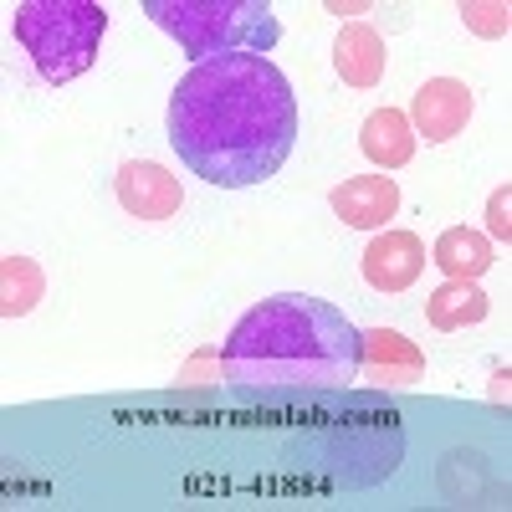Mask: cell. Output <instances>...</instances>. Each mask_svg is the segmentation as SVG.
Masks as SVG:
<instances>
[{"instance_id": "obj_8", "label": "cell", "mask_w": 512, "mask_h": 512, "mask_svg": "<svg viewBox=\"0 0 512 512\" xmlns=\"http://www.w3.org/2000/svg\"><path fill=\"white\" fill-rule=\"evenodd\" d=\"M425 262H431V251L420 246L415 231H379L364 251V282L374 292H405L420 282Z\"/></svg>"}, {"instance_id": "obj_16", "label": "cell", "mask_w": 512, "mask_h": 512, "mask_svg": "<svg viewBox=\"0 0 512 512\" xmlns=\"http://www.w3.org/2000/svg\"><path fill=\"white\" fill-rule=\"evenodd\" d=\"M507 205H512V190L502 185V190L492 195V205H487V226H492V236H502V246L512 241V221H507Z\"/></svg>"}, {"instance_id": "obj_9", "label": "cell", "mask_w": 512, "mask_h": 512, "mask_svg": "<svg viewBox=\"0 0 512 512\" xmlns=\"http://www.w3.org/2000/svg\"><path fill=\"white\" fill-rule=\"evenodd\" d=\"M333 210L344 216V226L354 231H379L395 221L400 210V185L390 175H359V180H344L333 190Z\"/></svg>"}, {"instance_id": "obj_12", "label": "cell", "mask_w": 512, "mask_h": 512, "mask_svg": "<svg viewBox=\"0 0 512 512\" xmlns=\"http://www.w3.org/2000/svg\"><path fill=\"white\" fill-rule=\"evenodd\" d=\"M431 262L451 277V282H477L482 272H492V241L482 231H466V226H451L441 231V241L431 246Z\"/></svg>"}, {"instance_id": "obj_1", "label": "cell", "mask_w": 512, "mask_h": 512, "mask_svg": "<svg viewBox=\"0 0 512 512\" xmlns=\"http://www.w3.org/2000/svg\"><path fill=\"white\" fill-rule=\"evenodd\" d=\"M169 144L221 190L272 180L297 144V93L262 52L195 62L169 98Z\"/></svg>"}, {"instance_id": "obj_15", "label": "cell", "mask_w": 512, "mask_h": 512, "mask_svg": "<svg viewBox=\"0 0 512 512\" xmlns=\"http://www.w3.org/2000/svg\"><path fill=\"white\" fill-rule=\"evenodd\" d=\"M461 21L472 26L477 36H502L507 31V6H492V0H472V6H461Z\"/></svg>"}, {"instance_id": "obj_14", "label": "cell", "mask_w": 512, "mask_h": 512, "mask_svg": "<svg viewBox=\"0 0 512 512\" xmlns=\"http://www.w3.org/2000/svg\"><path fill=\"white\" fill-rule=\"evenodd\" d=\"M41 292H47V277H41V267L31 262V256H6L0 262V313L6 318H26L36 303H41Z\"/></svg>"}, {"instance_id": "obj_6", "label": "cell", "mask_w": 512, "mask_h": 512, "mask_svg": "<svg viewBox=\"0 0 512 512\" xmlns=\"http://www.w3.org/2000/svg\"><path fill=\"white\" fill-rule=\"evenodd\" d=\"M359 369H364L369 384H379V390H410V384L425 379L420 349L410 344L405 333H395V328L359 333Z\"/></svg>"}, {"instance_id": "obj_3", "label": "cell", "mask_w": 512, "mask_h": 512, "mask_svg": "<svg viewBox=\"0 0 512 512\" xmlns=\"http://www.w3.org/2000/svg\"><path fill=\"white\" fill-rule=\"evenodd\" d=\"M144 16L164 26L195 62L267 52L282 36L272 6H262V0H144Z\"/></svg>"}, {"instance_id": "obj_4", "label": "cell", "mask_w": 512, "mask_h": 512, "mask_svg": "<svg viewBox=\"0 0 512 512\" xmlns=\"http://www.w3.org/2000/svg\"><path fill=\"white\" fill-rule=\"evenodd\" d=\"M103 31L108 11L98 0H26V6H16V41L52 88L82 77L98 62Z\"/></svg>"}, {"instance_id": "obj_11", "label": "cell", "mask_w": 512, "mask_h": 512, "mask_svg": "<svg viewBox=\"0 0 512 512\" xmlns=\"http://www.w3.org/2000/svg\"><path fill=\"white\" fill-rule=\"evenodd\" d=\"M359 149H364V159L379 164V169H400V164H410V154H415V128H410V118H405L400 108H379V113L364 118Z\"/></svg>"}, {"instance_id": "obj_5", "label": "cell", "mask_w": 512, "mask_h": 512, "mask_svg": "<svg viewBox=\"0 0 512 512\" xmlns=\"http://www.w3.org/2000/svg\"><path fill=\"white\" fill-rule=\"evenodd\" d=\"M113 195L128 216H139V221H169L185 205L180 180L169 175L164 164H149V159H128L113 175Z\"/></svg>"}, {"instance_id": "obj_7", "label": "cell", "mask_w": 512, "mask_h": 512, "mask_svg": "<svg viewBox=\"0 0 512 512\" xmlns=\"http://www.w3.org/2000/svg\"><path fill=\"white\" fill-rule=\"evenodd\" d=\"M466 118H472V88L461 77H431L410 103V128L431 144L456 139L466 128Z\"/></svg>"}, {"instance_id": "obj_2", "label": "cell", "mask_w": 512, "mask_h": 512, "mask_svg": "<svg viewBox=\"0 0 512 512\" xmlns=\"http://www.w3.org/2000/svg\"><path fill=\"white\" fill-rule=\"evenodd\" d=\"M221 369L246 395H323L359 379V328L323 297H267L226 338Z\"/></svg>"}, {"instance_id": "obj_13", "label": "cell", "mask_w": 512, "mask_h": 512, "mask_svg": "<svg viewBox=\"0 0 512 512\" xmlns=\"http://www.w3.org/2000/svg\"><path fill=\"white\" fill-rule=\"evenodd\" d=\"M492 313L487 292L477 282H446L441 292H431V303H425V318H431L441 333H456V328H472Z\"/></svg>"}, {"instance_id": "obj_10", "label": "cell", "mask_w": 512, "mask_h": 512, "mask_svg": "<svg viewBox=\"0 0 512 512\" xmlns=\"http://www.w3.org/2000/svg\"><path fill=\"white\" fill-rule=\"evenodd\" d=\"M333 67L349 88H374V82L384 77V36L364 21L344 26L338 41H333Z\"/></svg>"}]
</instances>
